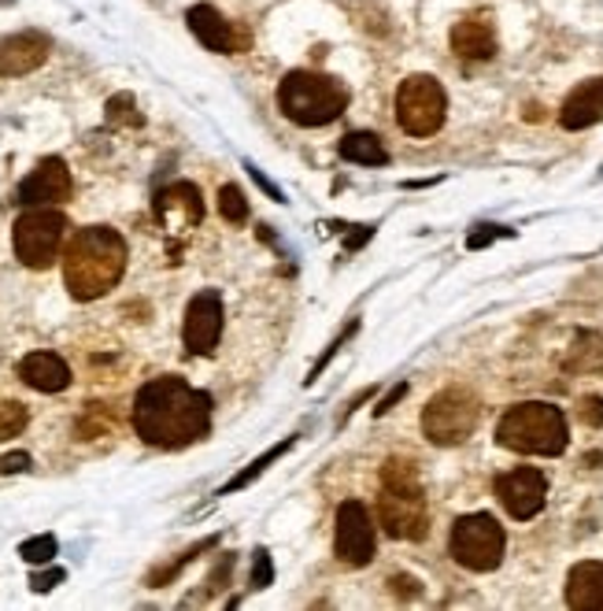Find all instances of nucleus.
I'll list each match as a JSON object with an SVG mask.
<instances>
[{
	"label": "nucleus",
	"instance_id": "obj_21",
	"mask_svg": "<svg viewBox=\"0 0 603 611\" xmlns=\"http://www.w3.org/2000/svg\"><path fill=\"white\" fill-rule=\"evenodd\" d=\"M340 157L348 163H363V168H382L389 163V152L378 134H367V130H356V134H345L340 138Z\"/></svg>",
	"mask_w": 603,
	"mask_h": 611
},
{
	"label": "nucleus",
	"instance_id": "obj_12",
	"mask_svg": "<svg viewBox=\"0 0 603 611\" xmlns=\"http://www.w3.org/2000/svg\"><path fill=\"white\" fill-rule=\"evenodd\" d=\"M496 497L508 508L511 519H533L548 500V479L537 468H514L496 479Z\"/></svg>",
	"mask_w": 603,
	"mask_h": 611
},
{
	"label": "nucleus",
	"instance_id": "obj_27",
	"mask_svg": "<svg viewBox=\"0 0 603 611\" xmlns=\"http://www.w3.org/2000/svg\"><path fill=\"white\" fill-rule=\"evenodd\" d=\"M570 356H589V360L570 364L567 371H603V342H596V353H592V334H581Z\"/></svg>",
	"mask_w": 603,
	"mask_h": 611
},
{
	"label": "nucleus",
	"instance_id": "obj_34",
	"mask_svg": "<svg viewBox=\"0 0 603 611\" xmlns=\"http://www.w3.org/2000/svg\"><path fill=\"white\" fill-rule=\"evenodd\" d=\"M56 581H63V570H60V567L45 570V575H34V578H31V586H34V593H48V589H53Z\"/></svg>",
	"mask_w": 603,
	"mask_h": 611
},
{
	"label": "nucleus",
	"instance_id": "obj_28",
	"mask_svg": "<svg viewBox=\"0 0 603 611\" xmlns=\"http://www.w3.org/2000/svg\"><path fill=\"white\" fill-rule=\"evenodd\" d=\"M275 581V567H270V552L256 549V560H252V589H267Z\"/></svg>",
	"mask_w": 603,
	"mask_h": 611
},
{
	"label": "nucleus",
	"instance_id": "obj_23",
	"mask_svg": "<svg viewBox=\"0 0 603 611\" xmlns=\"http://www.w3.org/2000/svg\"><path fill=\"white\" fill-rule=\"evenodd\" d=\"M293 445H297V438H286V441H278V445H275V449H267L264 456H259V460H252V463H248V468H245V471H241V474H237V479H233V482H230V486H222V497H227V493H237V489H245V486H248V482H252V479H259V474H264V471L270 468V463H275V460H278V456H286L289 449H293Z\"/></svg>",
	"mask_w": 603,
	"mask_h": 611
},
{
	"label": "nucleus",
	"instance_id": "obj_25",
	"mask_svg": "<svg viewBox=\"0 0 603 611\" xmlns=\"http://www.w3.org/2000/svg\"><path fill=\"white\" fill-rule=\"evenodd\" d=\"M19 556L26 560V564H53V556H56V538L53 533H37V538H31V541H23V545H19Z\"/></svg>",
	"mask_w": 603,
	"mask_h": 611
},
{
	"label": "nucleus",
	"instance_id": "obj_35",
	"mask_svg": "<svg viewBox=\"0 0 603 611\" xmlns=\"http://www.w3.org/2000/svg\"><path fill=\"white\" fill-rule=\"evenodd\" d=\"M404 396H407V382H396L393 390H389V396H385V401L374 407V415H385V412H393V407L401 404Z\"/></svg>",
	"mask_w": 603,
	"mask_h": 611
},
{
	"label": "nucleus",
	"instance_id": "obj_15",
	"mask_svg": "<svg viewBox=\"0 0 603 611\" xmlns=\"http://www.w3.org/2000/svg\"><path fill=\"white\" fill-rule=\"evenodd\" d=\"M155 219H160L163 227H178V230L197 227L204 219L200 189L193 186V182H174V186H167L155 197Z\"/></svg>",
	"mask_w": 603,
	"mask_h": 611
},
{
	"label": "nucleus",
	"instance_id": "obj_2",
	"mask_svg": "<svg viewBox=\"0 0 603 611\" xmlns=\"http://www.w3.org/2000/svg\"><path fill=\"white\" fill-rule=\"evenodd\" d=\"M126 238L115 227H82L63 245V283L67 293L82 304L112 293L126 275Z\"/></svg>",
	"mask_w": 603,
	"mask_h": 611
},
{
	"label": "nucleus",
	"instance_id": "obj_31",
	"mask_svg": "<svg viewBox=\"0 0 603 611\" xmlns=\"http://www.w3.org/2000/svg\"><path fill=\"white\" fill-rule=\"evenodd\" d=\"M496 238H511L508 227H474V234L466 238V249H485L492 245Z\"/></svg>",
	"mask_w": 603,
	"mask_h": 611
},
{
	"label": "nucleus",
	"instance_id": "obj_8",
	"mask_svg": "<svg viewBox=\"0 0 603 611\" xmlns=\"http://www.w3.org/2000/svg\"><path fill=\"white\" fill-rule=\"evenodd\" d=\"M478 419H482L478 396L471 390L452 385V390L437 393L433 401L422 407V434L433 445H463L478 430Z\"/></svg>",
	"mask_w": 603,
	"mask_h": 611
},
{
	"label": "nucleus",
	"instance_id": "obj_5",
	"mask_svg": "<svg viewBox=\"0 0 603 611\" xmlns=\"http://www.w3.org/2000/svg\"><path fill=\"white\" fill-rule=\"evenodd\" d=\"M63 238H67V216L56 208H26L15 219V230H12L19 264L31 270L53 267L63 249Z\"/></svg>",
	"mask_w": 603,
	"mask_h": 611
},
{
	"label": "nucleus",
	"instance_id": "obj_14",
	"mask_svg": "<svg viewBox=\"0 0 603 611\" xmlns=\"http://www.w3.org/2000/svg\"><path fill=\"white\" fill-rule=\"evenodd\" d=\"M48 48L53 42L37 31L0 37V79H19V74L37 71L48 60Z\"/></svg>",
	"mask_w": 603,
	"mask_h": 611
},
{
	"label": "nucleus",
	"instance_id": "obj_19",
	"mask_svg": "<svg viewBox=\"0 0 603 611\" xmlns=\"http://www.w3.org/2000/svg\"><path fill=\"white\" fill-rule=\"evenodd\" d=\"M603 119V79H589L573 90L559 108L563 130H585V126Z\"/></svg>",
	"mask_w": 603,
	"mask_h": 611
},
{
	"label": "nucleus",
	"instance_id": "obj_30",
	"mask_svg": "<svg viewBox=\"0 0 603 611\" xmlns=\"http://www.w3.org/2000/svg\"><path fill=\"white\" fill-rule=\"evenodd\" d=\"M134 112V96L130 93H119L108 101V123H141V115H126Z\"/></svg>",
	"mask_w": 603,
	"mask_h": 611
},
{
	"label": "nucleus",
	"instance_id": "obj_17",
	"mask_svg": "<svg viewBox=\"0 0 603 611\" xmlns=\"http://www.w3.org/2000/svg\"><path fill=\"white\" fill-rule=\"evenodd\" d=\"M452 48L463 60H492L496 56V26L485 12L463 15L452 26Z\"/></svg>",
	"mask_w": 603,
	"mask_h": 611
},
{
	"label": "nucleus",
	"instance_id": "obj_18",
	"mask_svg": "<svg viewBox=\"0 0 603 611\" xmlns=\"http://www.w3.org/2000/svg\"><path fill=\"white\" fill-rule=\"evenodd\" d=\"M19 378L37 393H60L71 385V367L63 364V356L56 353H31L19 364Z\"/></svg>",
	"mask_w": 603,
	"mask_h": 611
},
{
	"label": "nucleus",
	"instance_id": "obj_20",
	"mask_svg": "<svg viewBox=\"0 0 603 611\" xmlns=\"http://www.w3.org/2000/svg\"><path fill=\"white\" fill-rule=\"evenodd\" d=\"M567 604L573 611H600L603 608V564L600 560H585V564L570 567Z\"/></svg>",
	"mask_w": 603,
	"mask_h": 611
},
{
	"label": "nucleus",
	"instance_id": "obj_3",
	"mask_svg": "<svg viewBox=\"0 0 603 611\" xmlns=\"http://www.w3.org/2000/svg\"><path fill=\"white\" fill-rule=\"evenodd\" d=\"M278 108L297 126H329L348 108V85L323 71H289L278 85Z\"/></svg>",
	"mask_w": 603,
	"mask_h": 611
},
{
	"label": "nucleus",
	"instance_id": "obj_4",
	"mask_svg": "<svg viewBox=\"0 0 603 611\" xmlns=\"http://www.w3.org/2000/svg\"><path fill=\"white\" fill-rule=\"evenodd\" d=\"M496 441L508 452H522V456H559L567 449L570 430L556 404L526 401L503 412L500 426H496Z\"/></svg>",
	"mask_w": 603,
	"mask_h": 611
},
{
	"label": "nucleus",
	"instance_id": "obj_10",
	"mask_svg": "<svg viewBox=\"0 0 603 611\" xmlns=\"http://www.w3.org/2000/svg\"><path fill=\"white\" fill-rule=\"evenodd\" d=\"M337 560L348 567H367L374 560V522L367 504L345 500L337 508Z\"/></svg>",
	"mask_w": 603,
	"mask_h": 611
},
{
	"label": "nucleus",
	"instance_id": "obj_9",
	"mask_svg": "<svg viewBox=\"0 0 603 611\" xmlns=\"http://www.w3.org/2000/svg\"><path fill=\"white\" fill-rule=\"evenodd\" d=\"M378 522H382V530L396 541H422L426 530H430L426 497L422 493L382 489V497H378Z\"/></svg>",
	"mask_w": 603,
	"mask_h": 611
},
{
	"label": "nucleus",
	"instance_id": "obj_32",
	"mask_svg": "<svg viewBox=\"0 0 603 611\" xmlns=\"http://www.w3.org/2000/svg\"><path fill=\"white\" fill-rule=\"evenodd\" d=\"M578 415H581V423L585 426H603V401L600 396H581Z\"/></svg>",
	"mask_w": 603,
	"mask_h": 611
},
{
	"label": "nucleus",
	"instance_id": "obj_7",
	"mask_svg": "<svg viewBox=\"0 0 603 611\" xmlns=\"http://www.w3.org/2000/svg\"><path fill=\"white\" fill-rule=\"evenodd\" d=\"M444 112H449V96L433 74H411L396 90V123L411 138H433L444 126Z\"/></svg>",
	"mask_w": 603,
	"mask_h": 611
},
{
	"label": "nucleus",
	"instance_id": "obj_37",
	"mask_svg": "<svg viewBox=\"0 0 603 611\" xmlns=\"http://www.w3.org/2000/svg\"><path fill=\"white\" fill-rule=\"evenodd\" d=\"M248 174H252V178L259 182V186H264V193H267L270 200H286V197H281V193H278V186H270V182H267V174L259 171V168H248Z\"/></svg>",
	"mask_w": 603,
	"mask_h": 611
},
{
	"label": "nucleus",
	"instance_id": "obj_24",
	"mask_svg": "<svg viewBox=\"0 0 603 611\" xmlns=\"http://www.w3.org/2000/svg\"><path fill=\"white\" fill-rule=\"evenodd\" d=\"M26 423H31V415H26V407L19 401H0V441H12L19 434L26 430Z\"/></svg>",
	"mask_w": 603,
	"mask_h": 611
},
{
	"label": "nucleus",
	"instance_id": "obj_36",
	"mask_svg": "<svg viewBox=\"0 0 603 611\" xmlns=\"http://www.w3.org/2000/svg\"><path fill=\"white\" fill-rule=\"evenodd\" d=\"M393 589H396V593H401V597H418V593H422V589H418V581L415 578H401V575H396L393 578Z\"/></svg>",
	"mask_w": 603,
	"mask_h": 611
},
{
	"label": "nucleus",
	"instance_id": "obj_22",
	"mask_svg": "<svg viewBox=\"0 0 603 611\" xmlns=\"http://www.w3.org/2000/svg\"><path fill=\"white\" fill-rule=\"evenodd\" d=\"M382 489H401V493H422V482H418V471L411 460H401V456H389L382 468Z\"/></svg>",
	"mask_w": 603,
	"mask_h": 611
},
{
	"label": "nucleus",
	"instance_id": "obj_13",
	"mask_svg": "<svg viewBox=\"0 0 603 611\" xmlns=\"http://www.w3.org/2000/svg\"><path fill=\"white\" fill-rule=\"evenodd\" d=\"M71 189H74V182H71L67 163L60 157H48L19 182L15 200L23 204V208H48V204H63L71 197Z\"/></svg>",
	"mask_w": 603,
	"mask_h": 611
},
{
	"label": "nucleus",
	"instance_id": "obj_6",
	"mask_svg": "<svg viewBox=\"0 0 603 611\" xmlns=\"http://www.w3.org/2000/svg\"><path fill=\"white\" fill-rule=\"evenodd\" d=\"M452 560L466 570H478V575H489V570L500 567L503 549H508V538H503V527L485 511H474V516L455 519L452 538H449Z\"/></svg>",
	"mask_w": 603,
	"mask_h": 611
},
{
	"label": "nucleus",
	"instance_id": "obj_26",
	"mask_svg": "<svg viewBox=\"0 0 603 611\" xmlns=\"http://www.w3.org/2000/svg\"><path fill=\"white\" fill-rule=\"evenodd\" d=\"M219 211H222V219L227 222H245L248 219V200H245V193L233 186V182L219 189Z\"/></svg>",
	"mask_w": 603,
	"mask_h": 611
},
{
	"label": "nucleus",
	"instance_id": "obj_16",
	"mask_svg": "<svg viewBox=\"0 0 603 611\" xmlns=\"http://www.w3.org/2000/svg\"><path fill=\"white\" fill-rule=\"evenodd\" d=\"M186 23H189V31L197 34V42L204 48H211V53H241V45H245V37L233 34V23L219 12L216 4L189 8Z\"/></svg>",
	"mask_w": 603,
	"mask_h": 611
},
{
	"label": "nucleus",
	"instance_id": "obj_33",
	"mask_svg": "<svg viewBox=\"0 0 603 611\" xmlns=\"http://www.w3.org/2000/svg\"><path fill=\"white\" fill-rule=\"evenodd\" d=\"M31 468V452H8L0 456V474H19Z\"/></svg>",
	"mask_w": 603,
	"mask_h": 611
},
{
	"label": "nucleus",
	"instance_id": "obj_11",
	"mask_svg": "<svg viewBox=\"0 0 603 611\" xmlns=\"http://www.w3.org/2000/svg\"><path fill=\"white\" fill-rule=\"evenodd\" d=\"M222 337V297L219 289H200L186 308V323H182V342L193 356H211Z\"/></svg>",
	"mask_w": 603,
	"mask_h": 611
},
{
	"label": "nucleus",
	"instance_id": "obj_29",
	"mask_svg": "<svg viewBox=\"0 0 603 611\" xmlns=\"http://www.w3.org/2000/svg\"><path fill=\"white\" fill-rule=\"evenodd\" d=\"M356 330H359V323H356V319H352V323H348V326H345V334H337V337H334V345H329V348H326V353H323V360H318L315 367H311V374H308V385H311V382H315V378H318V374H323V371H326V364H329V360H334V356H337V348H340V345H345V342H348V337H352V334H356Z\"/></svg>",
	"mask_w": 603,
	"mask_h": 611
},
{
	"label": "nucleus",
	"instance_id": "obj_1",
	"mask_svg": "<svg viewBox=\"0 0 603 611\" xmlns=\"http://www.w3.org/2000/svg\"><path fill=\"white\" fill-rule=\"evenodd\" d=\"M134 430L152 449H186L208 438L211 396L193 390L182 374H160L134 396Z\"/></svg>",
	"mask_w": 603,
	"mask_h": 611
}]
</instances>
